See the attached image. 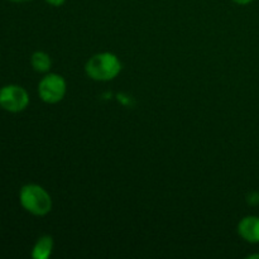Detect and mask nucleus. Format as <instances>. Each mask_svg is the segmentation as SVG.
<instances>
[{
    "label": "nucleus",
    "instance_id": "1",
    "mask_svg": "<svg viewBox=\"0 0 259 259\" xmlns=\"http://www.w3.org/2000/svg\"><path fill=\"white\" fill-rule=\"evenodd\" d=\"M85 71L95 81H110L121 71V62L114 53L101 52L94 55L86 62Z\"/></svg>",
    "mask_w": 259,
    "mask_h": 259
},
{
    "label": "nucleus",
    "instance_id": "2",
    "mask_svg": "<svg viewBox=\"0 0 259 259\" xmlns=\"http://www.w3.org/2000/svg\"><path fill=\"white\" fill-rule=\"evenodd\" d=\"M22 206L35 217L47 215L52 210V199L50 194L39 185H25L19 194Z\"/></svg>",
    "mask_w": 259,
    "mask_h": 259
},
{
    "label": "nucleus",
    "instance_id": "3",
    "mask_svg": "<svg viewBox=\"0 0 259 259\" xmlns=\"http://www.w3.org/2000/svg\"><path fill=\"white\" fill-rule=\"evenodd\" d=\"M66 90H67V86H66L65 78L57 73L46 75L38 85V94L40 99L48 104L60 103L65 98Z\"/></svg>",
    "mask_w": 259,
    "mask_h": 259
},
{
    "label": "nucleus",
    "instance_id": "4",
    "mask_svg": "<svg viewBox=\"0 0 259 259\" xmlns=\"http://www.w3.org/2000/svg\"><path fill=\"white\" fill-rule=\"evenodd\" d=\"M29 104V95L19 85H8L0 90V106L10 113L23 111Z\"/></svg>",
    "mask_w": 259,
    "mask_h": 259
},
{
    "label": "nucleus",
    "instance_id": "5",
    "mask_svg": "<svg viewBox=\"0 0 259 259\" xmlns=\"http://www.w3.org/2000/svg\"><path fill=\"white\" fill-rule=\"evenodd\" d=\"M238 233L249 243H259V218L247 217L238 225Z\"/></svg>",
    "mask_w": 259,
    "mask_h": 259
},
{
    "label": "nucleus",
    "instance_id": "6",
    "mask_svg": "<svg viewBox=\"0 0 259 259\" xmlns=\"http://www.w3.org/2000/svg\"><path fill=\"white\" fill-rule=\"evenodd\" d=\"M53 250V239L50 235H43L37 240L33 247L32 257L34 259H47L52 254Z\"/></svg>",
    "mask_w": 259,
    "mask_h": 259
},
{
    "label": "nucleus",
    "instance_id": "7",
    "mask_svg": "<svg viewBox=\"0 0 259 259\" xmlns=\"http://www.w3.org/2000/svg\"><path fill=\"white\" fill-rule=\"evenodd\" d=\"M30 63H32V67L37 72H47V71H50L51 66H52L51 57L46 52H42V51L33 53L32 58H30Z\"/></svg>",
    "mask_w": 259,
    "mask_h": 259
},
{
    "label": "nucleus",
    "instance_id": "8",
    "mask_svg": "<svg viewBox=\"0 0 259 259\" xmlns=\"http://www.w3.org/2000/svg\"><path fill=\"white\" fill-rule=\"evenodd\" d=\"M46 2H47L48 4L53 5V7H60V5H62L66 0H46Z\"/></svg>",
    "mask_w": 259,
    "mask_h": 259
},
{
    "label": "nucleus",
    "instance_id": "9",
    "mask_svg": "<svg viewBox=\"0 0 259 259\" xmlns=\"http://www.w3.org/2000/svg\"><path fill=\"white\" fill-rule=\"evenodd\" d=\"M232 2H234L235 4H239V5H245V4H249V3H252L253 0H232Z\"/></svg>",
    "mask_w": 259,
    "mask_h": 259
},
{
    "label": "nucleus",
    "instance_id": "10",
    "mask_svg": "<svg viewBox=\"0 0 259 259\" xmlns=\"http://www.w3.org/2000/svg\"><path fill=\"white\" fill-rule=\"evenodd\" d=\"M10 2H14V3H25V2H30V0H10Z\"/></svg>",
    "mask_w": 259,
    "mask_h": 259
},
{
    "label": "nucleus",
    "instance_id": "11",
    "mask_svg": "<svg viewBox=\"0 0 259 259\" xmlns=\"http://www.w3.org/2000/svg\"><path fill=\"white\" fill-rule=\"evenodd\" d=\"M249 258H250V259H253V258H259V254H252V255H249Z\"/></svg>",
    "mask_w": 259,
    "mask_h": 259
},
{
    "label": "nucleus",
    "instance_id": "12",
    "mask_svg": "<svg viewBox=\"0 0 259 259\" xmlns=\"http://www.w3.org/2000/svg\"><path fill=\"white\" fill-rule=\"evenodd\" d=\"M0 108H2V106H0Z\"/></svg>",
    "mask_w": 259,
    "mask_h": 259
}]
</instances>
